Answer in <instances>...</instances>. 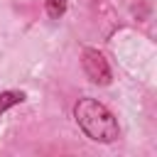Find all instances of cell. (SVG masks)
<instances>
[{"instance_id":"cell-2","label":"cell","mask_w":157,"mask_h":157,"mask_svg":"<svg viewBox=\"0 0 157 157\" xmlns=\"http://www.w3.org/2000/svg\"><path fill=\"white\" fill-rule=\"evenodd\" d=\"M81 66H83V74L88 76V81L96 83V86H108L110 78H113L110 64L98 49H91V47L83 49L81 52Z\"/></svg>"},{"instance_id":"cell-4","label":"cell","mask_w":157,"mask_h":157,"mask_svg":"<svg viewBox=\"0 0 157 157\" xmlns=\"http://www.w3.org/2000/svg\"><path fill=\"white\" fill-rule=\"evenodd\" d=\"M66 2L69 0H47V15L52 20H59L64 12H66Z\"/></svg>"},{"instance_id":"cell-3","label":"cell","mask_w":157,"mask_h":157,"mask_svg":"<svg viewBox=\"0 0 157 157\" xmlns=\"http://www.w3.org/2000/svg\"><path fill=\"white\" fill-rule=\"evenodd\" d=\"M22 101H25V93L22 91H2L0 93V113H5L7 108H12V105H17Z\"/></svg>"},{"instance_id":"cell-1","label":"cell","mask_w":157,"mask_h":157,"mask_svg":"<svg viewBox=\"0 0 157 157\" xmlns=\"http://www.w3.org/2000/svg\"><path fill=\"white\" fill-rule=\"evenodd\" d=\"M74 118L78 123V128L86 132V137H91L93 142H115L120 137V128H118V120L115 115L96 98H78L76 105H74Z\"/></svg>"}]
</instances>
